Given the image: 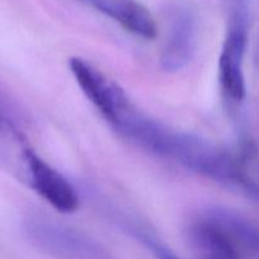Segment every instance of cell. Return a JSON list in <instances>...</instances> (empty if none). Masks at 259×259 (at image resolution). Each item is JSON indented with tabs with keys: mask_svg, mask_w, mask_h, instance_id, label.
I'll list each match as a JSON object with an SVG mask.
<instances>
[{
	"mask_svg": "<svg viewBox=\"0 0 259 259\" xmlns=\"http://www.w3.org/2000/svg\"><path fill=\"white\" fill-rule=\"evenodd\" d=\"M163 157L218 184L239 190L249 196L257 195V185L248 177L243 162L229 151L197 134L172 129Z\"/></svg>",
	"mask_w": 259,
	"mask_h": 259,
	"instance_id": "1",
	"label": "cell"
},
{
	"mask_svg": "<svg viewBox=\"0 0 259 259\" xmlns=\"http://www.w3.org/2000/svg\"><path fill=\"white\" fill-rule=\"evenodd\" d=\"M205 259H243L258 254V229L248 218L222 206L204 210L190 228Z\"/></svg>",
	"mask_w": 259,
	"mask_h": 259,
	"instance_id": "2",
	"label": "cell"
},
{
	"mask_svg": "<svg viewBox=\"0 0 259 259\" xmlns=\"http://www.w3.org/2000/svg\"><path fill=\"white\" fill-rule=\"evenodd\" d=\"M23 230L38 249L58 259H108L103 247L89 235L46 214L28 215Z\"/></svg>",
	"mask_w": 259,
	"mask_h": 259,
	"instance_id": "3",
	"label": "cell"
},
{
	"mask_svg": "<svg viewBox=\"0 0 259 259\" xmlns=\"http://www.w3.org/2000/svg\"><path fill=\"white\" fill-rule=\"evenodd\" d=\"M248 39L247 3L230 5L229 24L219 57V81L227 100L234 104L242 103L247 96L244 58Z\"/></svg>",
	"mask_w": 259,
	"mask_h": 259,
	"instance_id": "4",
	"label": "cell"
},
{
	"mask_svg": "<svg viewBox=\"0 0 259 259\" xmlns=\"http://www.w3.org/2000/svg\"><path fill=\"white\" fill-rule=\"evenodd\" d=\"M25 181L30 189L45 201L62 214L75 212L80 206L77 190L63 176L53 168L33 149L24 148L20 152Z\"/></svg>",
	"mask_w": 259,
	"mask_h": 259,
	"instance_id": "5",
	"label": "cell"
},
{
	"mask_svg": "<svg viewBox=\"0 0 259 259\" xmlns=\"http://www.w3.org/2000/svg\"><path fill=\"white\" fill-rule=\"evenodd\" d=\"M197 48V23L187 7H176L171 12L166 39L159 62L166 72H177L190 65Z\"/></svg>",
	"mask_w": 259,
	"mask_h": 259,
	"instance_id": "6",
	"label": "cell"
},
{
	"mask_svg": "<svg viewBox=\"0 0 259 259\" xmlns=\"http://www.w3.org/2000/svg\"><path fill=\"white\" fill-rule=\"evenodd\" d=\"M68 66L83 95L109 123L114 113L129 100L123 89L83 58L72 57Z\"/></svg>",
	"mask_w": 259,
	"mask_h": 259,
	"instance_id": "7",
	"label": "cell"
},
{
	"mask_svg": "<svg viewBox=\"0 0 259 259\" xmlns=\"http://www.w3.org/2000/svg\"><path fill=\"white\" fill-rule=\"evenodd\" d=\"M111 18L125 30L144 39L157 35V24L153 15L137 0H80Z\"/></svg>",
	"mask_w": 259,
	"mask_h": 259,
	"instance_id": "8",
	"label": "cell"
},
{
	"mask_svg": "<svg viewBox=\"0 0 259 259\" xmlns=\"http://www.w3.org/2000/svg\"><path fill=\"white\" fill-rule=\"evenodd\" d=\"M108 212L110 214L111 220L115 223L116 227L121 232L125 233L126 235L133 238L138 243H141L147 250H149L154 255L156 259H181L179 255L175 254L174 250L169 249V247H167L163 240L159 239V237L153 230L149 229L147 224L137 219L136 217H132L126 212L120 211L116 207L109 209Z\"/></svg>",
	"mask_w": 259,
	"mask_h": 259,
	"instance_id": "9",
	"label": "cell"
},
{
	"mask_svg": "<svg viewBox=\"0 0 259 259\" xmlns=\"http://www.w3.org/2000/svg\"><path fill=\"white\" fill-rule=\"evenodd\" d=\"M245 0H228V3H229V5L232 4H239V3H244Z\"/></svg>",
	"mask_w": 259,
	"mask_h": 259,
	"instance_id": "10",
	"label": "cell"
}]
</instances>
